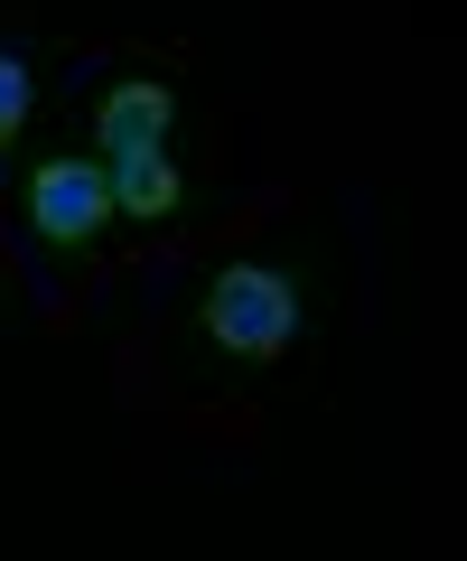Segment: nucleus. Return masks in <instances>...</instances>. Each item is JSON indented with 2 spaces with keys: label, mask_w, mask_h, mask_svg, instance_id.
<instances>
[{
  "label": "nucleus",
  "mask_w": 467,
  "mask_h": 561,
  "mask_svg": "<svg viewBox=\"0 0 467 561\" xmlns=\"http://www.w3.org/2000/svg\"><path fill=\"white\" fill-rule=\"evenodd\" d=\"M206 337L234 346V356H281V346L300 337V290H290L281 272H262V262H234V272H215V290H206Z\"/></svg>",
  "instance_id": "1"
},
{
  "label": "nucleus",
  "mask_w": 467,
  "mask_h": 561,
  "mask_svg": "<svg viewBox=\"0 0 467 561\" xmlns=\"http://www.w3.org/2000/svg\"><path fill=\"white\" fill-rule=\"evenodd\" d=\"M28 225H38L47 243H94L103 225H113V179L84 160H47L38 179H28Z\"/></svg>",
  "instance_id": "2"
},
{
  "label": "nucleus",
  "mask_w": 467,
  "mask_h": 561,
  "mask_svg": "<svg viewBox=\"0 0 467 561\" xmlns=\"http://www.w3.org/2000/svg\"><path fill=\"white\" fill-rule=\"evenodd\" d=\"M160 131H168V84H150V76H122L113 94H103V113H94L103 150H150Z\"/></svg>",
  "instance_id": "3"
},
{
  "label": "nucleus",
  "mask_w": 467,
  "mask_h": 561,
  "mask_svg": "<svg viewBox=\"0 0 467 561\" xmlns=\"http://www.w3.org/2000/svg\"><path fill=\"white\" fill-rule=\"evenodd\" d=\"M113 206H131V216H168L178 206V169H168V150L150 140V150H113Z\"/></svg>",
  "instance_id": "4"
},
{
  "label": "nucleus",
  "mask_w": 467,
  "mask_h": 561,
  "mask_svg": "<svg viewBox=\"0 0 467 561\" xmlns=\"http://www.w3.org/2000/svg\"><path fill=\"white\" fill-rule=\"evenodd\" d=\"M20 122H28V66L10 57V47H0V140L20 131Z\"/></svg>",
  "instance_id": "5"
}]
</instances>
